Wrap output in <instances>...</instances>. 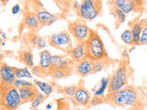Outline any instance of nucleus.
<instances>
[{
  "mask_svg": "<svg viewBox=\"0 0 147 110\" xmlns=\"http://www.w3.org/2000/svg\"><path fill=\"white\" fill-rule=\"evenodd\" d=\"M71 64H72V60L68 59V58H64V60L63 61V62L61 63V65L58 67V69H60V70H63L64 72H66L68 70L69 66H70Z\"/></svg>",
  "mask_w": 147,
  "mask_h": 110,
  "instance_id": "31",
  "label": "nucleus"
},
{
  "mask_svg": "<svg viewBox=\"0 0 147 110\" xmlns=\"http://www.w3.org/2000/svg\"><path fill=\"white\" fill-rule=\"evenodd\" d=\"M30 42L31 44L37 47L38 49H44L47 45L46 40L42 38V37L38 36V35H34L32 36V38L30 39Z\"/></svg>",
  "mask_w": 147,
  "mask_h": 110,
  "instance_id": "22",
  "label": "nucleus"
},
{
  "mask_svg": "<svg viewBox=\"0 0 147 110\" xmlns=\"http://www.w3.org/2000/svg\"><path fill=\"white\" fill-rule=\"evenodd\" d=\"M135 50V46H132L131 49H130V50H129V52H131L132 50Z\"/></svg>",
  "mask_w": 147,
  "mask_h": 110,
  "instance_id": "38",
  "label": "nucleus"
},
{
  "mask_svg": "<svg viewBox=\"0 0 147 110\" xmlns=\"http://www.w3.org/2000/svg\"><path fill=\"white\" fill-rule=\"evenodd\" d=\"M77 90V87L75 85H72V86H66L63 88V92L64 94L68 96H75V94Z\"/></svg>",
  "mask_w": 147,
  "mask_h": 110,
  "instance_id": "30",
  "label": "nucleus"
},
{
  "mask_svg": "<svg viewBox=\"0 0 147 110\" xmlns=\"http://www.w3.org/2000/svg\"><path fill=\"white\" fill-rule=\"evenodd\" d=\"M114 11H115V14L117 15L118 20H119V24H122V23L125 22V20H126V15H127V14H125L123 11H121V9H119L117 7H115Z\"/></svg>",
  "mask_w": 147,
  "mask_h": 110,
  "instance_id": "28",
  "label": "nucleus"
},
{
  "mask_svg": "<svg viewBox=\"0 0 147 110\" xmlns=\"http://www.w3.org/2000/svg\"><path fill=\"white\" fill-rule=\"evenodd\" d=\"M70 56L73 61L75 62H81L82 60L86 58V42H79L75 47L70 50Z\"/></svg>",
  "mask_w": 147,
  "mask_h": 110,
  "instance_id": "10",
  "label": "nucleus"
},
{
  "mask_svg": "<svg viewBox=\"0 0 147 110\" xmlns=\"http://www.w3.org/2000/svg\"><path fill=\"white\" fill-rule=\"evenodd\" d=\"M24 24L26 27H28L29 29L32 30H37L40 29V24L38 20V17H37L36 14H32L30 13L25 17L24 18Z\"/></svg>",
  "mask_w": 147,
  "mask_h": 110,
  "instance_id": "16",
  "label": "nucleus"
},
{
  "mask_svg": "<svg viewBox=\"0 0 147 110\" xmlns=\"http://www.w3.org/2000/svg\"><path fill=\"white\" fill-rule=\"evenodd\" d=\"M20 11V6L18 4H16L15 6H13L12 9H11V13L13 14V15H17V14H18Z\"/></svg>",
  "mask_w": 147,
  "mask_h": 110,
  "instance_id": "33",
  "label": "nucleus"
},
{
  "mask_svg": "<svg viewBox=\"0 0 147 110\" xmlns=\"http://www.w3.org/2000/svg\"><path fill=\"white\" fill-rule=\"evenodd\" d=\"M34 84H35V86L38 87L39 90L46 96L52 95V93L53 92V87L50 84H48V82H45L40 80H35Z\"/></svg>",
  "mask_w": 147,
  "mask_h": 110,
  "instance_id": "18",
  "label": "nucleus"
},
{
  "mask_svg": "<svg viewBox=\"0 0 147 110\" xmlns=\"http://www.w3.org/2000/svg\"><path fill=\"white\" fill-rule=\"evenodd\" d=\"M135 5L133 0H113V6L121 9L125 14H129L134 10Z\"/></svg>",
  "mask_w": 147,
  "mask_h": 110,
  "instance_id": "13",
  "label": "nucleus"
},
{
  "mask_svg": "<svg viewBox=\"0 0 147 110\" xmlns=\"http://www.w3.org/2000/svg\"><path fill=\"white\" fill-rule=\"evenodd\" d=\"M20 94L21 96L22 102H28V101H32L37 95H38V90L36 89L35 86L32 87H22V88L18 89Z\"/></svg>",
  "mask_w": 147,
  "mask_h": 110,
  "instance_id": "14",
  "label": "nucleus"
},
{
  "mask_svg": "<svg viewBox=\"0 0 147 110\" xmlns=\"http://www.w3.org/2000/svg\"><path fill=\"white\" fill-rule=\"evenodd\" d=\"M0 78H1V86H11L17 79L14 67L2 62L0 67Z\"/></svg>",
  "mask_w": 147,
  "mask_h": 110,
  "instance_id": "8",
  "label": "nucleus"
},
{
  "mask_svg": "<svg viewBox=\"0 0 147 110\" xmlns=\"http://www.w3.org/2000/svg\"><path fill=\"white\" fill-rule=\"evenodd\" d=\"M108 99L118 107L134 105L138 101V93L133 87L125 86L118 92L109 93L108 95Z\"/></svg>",
  "mask_w": 147,
  "mask_h": 110,
  "instance_id": "2",
  "label": "nucleus"
},
{
  "mask_svg": "<svg viewBox=\"0 0 147 110\" xmlns=\"http://www.w3.org/2000/svg\"><path fill=\"white\" fill-rule=\"evenodd\" d=\"M104 65L101 61H93V72H99L103 70Z\"/></svg>",
  "mask_w": 147,
  "mask_h": 110,
  "instance_id": "32",
  "label": "nucleus"
},
{
  "mask_svg": "<svg viewBox=\"0 0 147 110\" xmlns=\"http://www.w3.org/2000/svg\"><path fill=\"white\" fill-rule=\"evenodd\" d=\"M5 46V41H2V47H4Z\"/></svg>",
  "mask_w": 147,
  "mask_h": 110,
  "instance_id": "40",
  "label": "nucleus"
},
{
  "mask_svg": "<svg viewBox=\"0 0 147 110\" xmlns=\"http://www.w3.org/2000/svg\"><path fill=\"white\" fill-rule=\"evenodd\" d=\"M52 107H53V105H51V104H48L47 105H46V109H47V110H50Z\"/></svg>",
  "mask_w": 147,
  "mask_h": 110,
  "instance_id": "37",
  "label": "nucleus"
},
{
  "mask_svg": "<svg viewBox=\"0 0 147 110\" xmlns=\"http://www.w3.org/2000/svg\"><path fill=\"white\" fill-rule=\"evenodd\" d=\"M37 17H38V20L40 22V26H51L55 21L58 20V17L54 14L51 13L45 9H41V10H39L36 13Z\"/></svg>",
  "mask_w": 147,
  "mask_h": 110,
  "instance_id": "9",
  "label": "nucleus"
},
{
  "mask_svg": "<svg viewBox=\"0 0 147 110\" xmlns=\"http://www.w3.org/2000/svg\"><path fill=\"white\" fill-rule=\"evenodd\" d=\"M80 6H81V3H80L79 1H78V0H76V1L73 3V7H74V9H75V10H76V11L79 10Z\"/></svg>",
  "mask_w": 147,
  "mask_h": 110,
  "instance_id": "35",
  "label": "nucleus"
},
{
  "mask_svg": "<svg viewBox=\"0 0 147 110\" xmlns=\"http://www.w3.org/2000/svg\"><path fill=\"white\" fill-rule=\"evenodd\" d=\"M49 42L53 47L70 52L73 49L72 40L67 31H60L49 36Z\"/></svg>",
  "mask_w": 147,
  "mask_h": 110,
  "instance_id": "5",
  "label": "nucleus"
},
{
  "mask_svg": "<svg viewBox=\"0 0 147 110\" xmlns=\"http://www.w3.org/2000/svg\"><path fill=\"white\" fill-rule=\"evenodd\" d=\"M86 58L91 61H102L108 56L103 41L95 30H90V34L86 41Z\"/></svg>",
  "mask_w": 147,
  "mask_h": 110,
  "instance_id": "1",
  "label": "nucleus"
},
{
  "mask_svg": "<svg viewBox=\"0 0 147 110\" xmlns=\"http://www.w3.org/2000/svg\"><path fill=\"white\" fill-rule=\"evenodd\" d=\"M53 55L48 50H41L40 53V62L39 66L41 68L42 71H48L51 69V59H52Z\"/></svg>",
  "mask_w": 147,
  "mask_h": 110,
  "instance_id": "15",
  "label": "nucleus"
},
{
  "mask_svg": "<svg viewBox=\"0 0 147 110\" xmlns=\"http://www.w3.org/2000/svg\"><path fill=\"white\" fill-rule=\"evenodd\" d=\"M68 30L79 42H86L90 34V30L86 23L81 19L72 21L68 25Z\"/></svg>",
  "mask_w": 147,
  "mask_h": 110,
  "instance_id": "6",
  "label": "nucleus"
},
{
  "mask_svg": "<svg viewBox=\"0 0 147 110\" xmlns=\"http://www.w3.org/2000/svg\"><path fill=\"white\" fill-rule=\"evenodd\" d=\"M147 44V23L144 25L140 39V44L139 45H145Z\"/></svg>",
  "mask_w": 147,
  "mask_h": 110,
  "instance_id": "29",
  "label": "nucleus"
},
{
  "mask_svg": "<svg viewBox=\"0 0 147 110\" xmlns=\"http://www.w3.org/2000/svg\"><path fill=\"white\" fill-rule=\"evenodd\" d=\"M76 73L80 76H86L93 73V61L88 58L82 60L76 66Z\"/></svg>",
  "mask_w": 147,
  "mask_h": 110,
  "instance_id": "11",
  "label": "nucleus"
},
{
  "mask_svg": "<svg viewBox=\"0 0 147 110\" xmlns=\"http://www.w3.org/2000/svg\"><path fill=\"white\" fill-rule=\"evenodd\" d=\"M109 78L103 77L100 81L98 87L94 91L95 96H102L105 94L106 90L109 88Z\"/></svg>",
  "mask_w": 147,
  "mask_h": 110,
  "instance_id": "19",
  "label": "nucleus"
},
{
  "mask_svg": "<svg viewBox=\"0 0 147 110\" xmlns=\"http://www.w3.org/2000/svg\"><path fill=\"white\" fill-rule=\"evenodd\" d=\"M128 80V74L126 67L124 65H121L117 68L114 72L112 76L109 78V93H115L126 86Z\"/></svg>",
  "mask_w": 147,
  "mask_h": 110,
  "instance_id": "4",
  "label": "nucleus"
},
{
  "mask_svg": "<svg viewBox=\"0 0 147 110\" xmlns=\"http://www.w3.org/2000/svg\"><path fill=\"white\" fill-rule=\"evenodd\" d=\"M102 101L100 100V96H95V98L94 99H91V105H98L100 104Z\"/></svg>",
  "mask_w": 147,
  "mask_h": 110,
  "instance_id": "34",
  "label": "nucleus"
},
{
  "mask_svg": "<svg viewBox=\"0 0 147 110\" xmlns=\"http://www.w3.org/2000/svg\"><path fill=\"white\" fill-rule=\"evenodd\" d=\"M58 1H61V2H65V1H68V0H58Z\"/></svg>",
  "mask_w": 147,
  "mask_h": 110,
  "instance_id": "39",
  "label": "nucleus"
},
{
  "mask_svg": "<svg viewBox=\"0 0 147 110\" xmlns=\"http://www.w3.org/2000/svg\"><path fill=\"white\" fill-rule=\"evenodd\" d=\"M15 69V74L16 77L18 79H32V73L30 72V70L28 68H14Z\"/></svg>",
  "mask_w": 147,
  "mask_h": 110,
  "instance_id": "21",
  "label": "nucleus"
},
{
  "mask_svg": "<svg viewBox=\"0 0 147 110\" xmlns=\"http://www.w3.org/2000/svg\"><path fill=\"white\" fill-rule=\"evenodd\" d=\"M14 86L16 87V88L20 89V88H22V87H32V86H35V85H33L32 82H29V81H26L25 79H17L14 82Z\"/></svg>",
  "mask_w": 147,
  "mask_h": 110,
  "instance_id": "25",
  "label": "nucleus"
},
{
  "mask_svg": "<svg viewBox=\"0 0 147 110\" xmlns=\"http://www.w3.org/2000/svg\"><path fill=\"white\" fill-rule=\"evenodd\" d=\"M45 95H43L42 93H39L37 95L36 97L31 101V107L32 108H37L39 105L43 102V100L45 99Z\"/></svg>",
  "mask_w": 147,
  "mask_h": 110,
  "instance_id": "27",
  "label": "nucleus"
},
{
  "mask_svg": "<svg viewBox=\"0 0 147 110\" xmlns=\"http://www.w3.org/2000/svg\"><path fill=\"white\" fill-rule=\"evenodd\" d=\"M21 61L24 62L28 67L33 68L34 67V61H33V54L29 50H24L20 53Z\"/></svg>",
  "mask_w": 147,
  "mask_h": 110,
  "instance_id": "20",
  "label": "nucleus"
},
{
  "mask_svg": "<svg viewBox=\"0 0 147 110\" xmlns=\"http://www.w3.org/2000/svg\"><path fill=\"white\" fill-rule=\"evenodd\" d=\"M1 37H2V39L3 40H6L7 38V34L5 33L4 31H1Z\"/></svg>",
  "mask_w": 147,
  "mask_h": 110,
  "instance_id": "36",
  "label": "nucleus"
},
{
  "mask_svg": "<svg viewBox=\"0 0 147 110\" xmlns=\"http://www.w3.org/2000/svg\"><path fill=\"white\" fill-rule=\"evenodd\" d=\"M100 7L96 0H82L78 16L85 20H93L98 17Z\"/></svg>",
  "mask_w": 147,
  "mask_h": 110,
  "instance_id": "7",
  "label": "nucleus"
},
{
  "mask_svg": "<svg viewBox=\"0 0 147 110\" xmlns=\"http://www.w3.org/2000/svg\"><path fill=\"white\" fill-rule=\"evenodd\" d=\"M142 28H144V24L142 21H138L132 25L131 28V34H132V40H133V44L138 45L140 44V39L142 31Z\"/></svg>",
  "mask_w": 147,
  "mask_h": 110,
  "instance_id": "17",
  "label": "nucleus"
},
{
  "mask_svg": "<svg viewBox=\"0 0 147 110\" xmlns=\"http://www.w3.org/2000/svg\"><path fill=\"white\" fill-rule=\"evenodd\" d=\"M64 60V57L62 55H53L51 59V69H56L58 68L63 61Z\"/></svg>",
  "mask_w": 147,
  "mask_h": 110,
  "instance_id": "24",
  "label": "nucleus"
},
{
  "mask_svg": "<svg viewBox=\"0 0 147 110\" xmlns=\"http://www.w3.org/2000/svg\"><path fill=\"white\" fill-rule=\"evenodd\" d=\"M1 104L7 110H15L22 103L20 91L14 85L1 86Z\"/></svg>",
  "mask_w": 147,
  "mask_h": 110,
  "instance_id": "3",
  "label": "nucleus"
},
{
  "mask_svg": "<svg viewBox=\"0 0 147 110\" xmlns=\"http://www.w3.org/2000/svg\"><path fill=\"white\" fill-rule=\"evenodd\" d=\"M51 75L53 76L54 79H62V78H65L68 74L66 72H64L63 70H60V69H51Z\"/></svg>",
  "mask_w": 147,
  "mask_h": 110,
  "instance_id": "26",
  "label": "nucleus"
},
{
  "mask_svg": "<svg viewBox=\"0 0 147 110\" xmlns=\"http://www.w3.org/2000/svg\"><path fill=\"white\" fill-rule=\"evenodd\" d=\"M75 101L79 105H88L91 102V95L88 90L84 87H78L75 94Z\"/></svg>",
  "mask_w": 147,
  "mask_h": 110,
  "instance_id": "12",
  "label": "nucleus"
},
{
  "mask_svg": "<svg viewBox=\"0 0 147 110\" xmlns=\"http://www.w3.org/2000/svg\"><path fill=\"white\" fill-rule=\"evenodd\" d=\"M121 39L124 43L127 45H131L133 44V40H132V34H131V30L128 29L125 30L122 34L121 35Z\"/></svg>",
  "mask_w": 147,
  "mask_h": 110,
  "instance_id": "23",
  "label": "nucleus"
}]
</instances>
